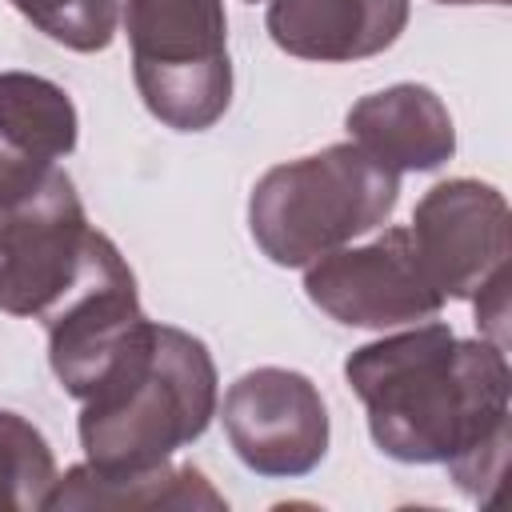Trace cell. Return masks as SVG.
<instances>
[{
    "label": "cell",
    "instance_id": "cell-1",
    "mask_svg": "<svg viewBox=\"0 0 512 512\" xmlns=\"http://www.w3.org/2000/svg\"><path fill=\"white\" fill-rule=\"evenodd\" d=\"M344 380L368 412L376 448L400 464H444L452 484L488 504L508 464V352L460 340L424 320L408 332L360 344Z\"/></svg>",
    "mask_w": 512,
    "mask_h": 512
},
{
    "label": "cell",
    "instance_id": "cell-2",
    "mask_svg": "<svg viewBox=\"0 0 512 512\" xmlns=\"http://www.w3.org/2000/svg\"><path fill=\"white\" fill-rule=\"evenodd\" d=\"M216 416V364L200 336L144 320L80 400V448L100 472H144L204 436Z\"/></svg>",
    "mask_w": 512,
    "mask_h": 512
},
{
    "label": "cell",
    "instance_id": "cell-3",
    "mask_svg": "<svg viewBox=\"0 0 512 512\" xmlns=\"http://www.w3.org/2000/svg\"><path fill=\"white\" fill-rule=\"evenodd\" d=\"M396 200L400 176L348 140L268 168L248 196V228L276 268H304L380 228Z\"/></svg>",
    "mask_w": 512,
    "mask_h": 512
},
{
    "label": "cell",
    "instance_id": "cell-4",
    "mask_svg": "<svg viewBox=\"0 0 512 512\" xmlns=\"http://www.w3.org/2000/svg\"><path fill=\"white\" fill-rule=\"evenodd\" d=\"M132 80L144 108L176 128L204 132L232 104L224 0H120Z\"/></svg>",
    "mask_w": 512,
    "mask_h": 512
},
{
    "label": "cell",
    "instance_id": "cell-5",
    "mask_svg": "<svg viewBox=\"0 0 512 512\" xmlns=\"http://www.w3.org/2000/svg\"><path fill=\"white\" fill-rule=\"evenodd\" d=\"M104 232L84 216L60 164L28 168L0 184V312L44 320L84 280Z\"/></svg>",
    "mask_w": 512,
    "mask_h": 512
},
{
    "label": "cell",
    "instance_id": "cell-6",
    "mask_svg": "<svg viewBox=\"0 0 512 512\" xmlns=\"http://www.w3.org/2000/svg\"><path fill=\"white\" fill-rule=\"evenodd\" d=\"M308 300L348 328H400L436 320L448 304L420 268L408 228H384L360 248H332L304 264Z\"/></svg>",
    "mask_w": 512,
    "mask_h": 512
},
{
    "label": "cell",
    "instance_id": "cell-7",
    "mask_svg": "<svg viewBox=\"0 0 512 512\" xmlns=\"http://www.w3.org/2000/svg\"><path fill=\"white\" fill-rule=\"evenodd\" d=\"M232 452L272 480L308 476L328 452V408L320 388L292 368H252L228 384L220 408Z\"/></svg>",
    "mask_w": 512,
    "mask_h": 512
},
{
    "label": "cell",
    "instance_id": "cell-8",
    "mask_svg": "<svg viewBox=\"0 0 512 512\" xmlns=\"http://www.w3.org/2000/svg\"><path fill=\"white\" fill-rule=\"evenodd\" d=\"M424 276L444 300H472L492 276L508 272V200L484 180H444L428 188L408 224Z\"/></svg>",
    "mask_w": 512,
    "mask_h": 512
},
{
    "label": "cell",
    "instance_id": "cell-9",
    "mask_svg": "<svg viewBox=\"0 0 512 512\" xmlns=\"http://www.w3.org/2000/svg\"><path fill=\"white\" fill-rule=\"evenodd\" d=\"M136 276L120 248L104 236L92 268L84 280L60 300L52 316H44L48 328V364L60 380V388L76 400H84L112 356L124 348V340L144 324Z\"/></svg>",
    "mask_w": 512,
    "mask_h": 512
},
{
    "label": "cell",
    "instance_id": "cell-10",
    "mask_svg": "<svg viewBox=\"0 0 512 512\" xmlns=\"http://www.w3.org/2000/svg\"><path fill=\"white\" fill-rule=\"evenodd\" d=\"M412 0H268V36L280 52L320 64L380 56L408 28Z\"/></svg>",
    "mask_w": 512,
    "mask_h": 512
},
{
    "label": "cell",
    "instance_id": "cell-11",
    "mask_svg": "<svg viewBox=\"0 0 512 512\" xmlns=\"http://www.w3.org/2000/svg\"><path fill=\"white\" fill-rule=\"evenodd\" d=\"M344 128L376 164L400 172H436L456 152V128L444 100L424 84H392L360 96Z\"/></svg>",
    "mask_w": 512,
    "mask_h": 512
},
{
    "label": "cell",
    "instance_id": "cell-12",
    "mask_svg": "<svg viewBox=\"0 0 512 512\" xmlns=\"http://www.w3.org/2000/svg\"><path fill=\"white\" fill-rule=\"evenodd\" d=\"M44 508L48 512H72V508L224 512L228 500L192 464H160V468H144V472H100L84 460V464H72L64 476H56Z\"/></svg>",
    "mask_w": 512,
    "mask_h": 512
},
{
    "label": "cell",
    "instance_id": "cell-13",
    "mask_svg": "<svg viewBox=\"0 0 512 512\" xmlns=\"http://www.w3.org/2000/svg\"><path fill=\"white\" fill-rule=\"evenodd\" d=\"M80 116L72 96L48 76L0 72V148L16 160L56 164L76 152Z\"/></svg>",
    "mask_w": 512,
    "mask_h": 512
},
{
    "label": "cell",
    "instance_id": "cell-14",
    "mask_svg": "<svg viewBox=\"0 0 512 512\" xmlns=\"http://www.w3.org/2000/svg\"><path fill=\"white\" fill-rule=\"evenodd\" d=\"M56 484V456L44 432L20 412L0 408V512L44 508Z\"/></svg>",
    "mask_w": 512,
    "mask_h": 512
},
{
    "label": "cell",
    "instance_id": "cell-15",
    "mask_svg": "<svg viewBox=\"0 0 512 512\" xmlns=\"http://www.w3.org/2000/svg\"><path fill=\"white\" fill-rule=\"evenodd\" d=\"M32 28L72 52H104L116 40L120 0H8Z\"/></svg>",
    "mask_w": 512,
    "mask_h": 512
},
{
    "label": "cell",
    "instance_id": "cell-16",
    "mask_svg": "<svg viewBox=\"0 0 512 512\" xmlns=\"http://www.w3.org/2000/svg\"><path fill=\"white\" fill-rule=\"evenodd\" d=\"M472 308H476V328L488 344L504 348L508 352V272L492 276L476 296H472Z\"/></svg>",
    "mask_w": 512,
    "mask_h": 512
},
{
    "label": "cell",
    "instance_id": "cell-17",
    "mask_svg": "<svg viewBox=\"0 0 512 512\" xmlns=\"http://www.w3.org/2000/svg\"><path fill=\"white\" fill-rule=\"evenodd\" d=\"M436 4H508V0H436Z\"/></svg>",
    "mask_w": 512,
    "mask_h": 512
},
{
    "label": "cell",
    "instance_id": "cell-18",
    "mask_svg": "<svg viewBox=\"0 0 512 512\" xmlns=\"http://www.w3.org/2000/svg\"><path fill=\"white\" fill-rule=\"evenodd\" d=\"M248 4H256V0H248Z\"/></svg>",
    "mask_w": 512,
    "mask_h": 512
}]
</instances>
